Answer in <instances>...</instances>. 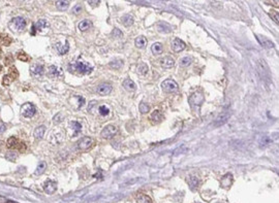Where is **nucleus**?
Returning a JSON list of instances; mask_svg holds the SVG:
<instances>
[{
    "label": "nucleus",
    "instance_id": "f257e3e1",
    "mask_svg": "<svg viewBox=\"0 0 279 203\" xmlns=\"http://www.w3.org/2000/svg\"><path fill=\"white\" fill-rule=\"evenodd\" d=\"M75 69V71H77L78 73L80 74H88L92 71V67L89 65L88 63L86 62H82V61H79V62L75 63L73 65H71Z\"/></svg>",
    "mask_w": 279,
    "mask_h": 203
},
{
    "label": "nucleus",
    "instance_id": "f03ea898",
    "mask_svg": "<svg viewBox=\"0 0 279 203\" xmlns=\"http://www.w3.org/2000/svg\"><path fill=\"white\" fill-rule=\"evenodd\" d=\"M161 87H162L163 91L166 92V93H174V92H177L179 89L178 84L173 79H165L161 84Z\"/></svg>",
    "mask_w": 279,
    "mask_h": 203
},
{
    "label": "nucleus",
    "instance_id": "7ed1b4c3",
    "mask_svg": "<svg viewBox=\"0 0 279 203\" xmlns=\"http://www.w3.org/2000/svg\"><path fill=\"white\" fill-rule=\"evenodd\" d=\"M117 133V129L116 127L113 125H107L106 127L102 129L101 131V136L104 138H106V139H111V138H113L115 135H116Z\"/></svg>",
    "mask_w": 279,
    "mask_h": 203
},
{
    "label": "nucleus",
    "instance_id": "20e7f679",
    "mask_svg": "<svg viewBox=\"0 0 279 203\" xmlns=\"http://www.w3.org/2000/svg\"><path fill=\"white\" fill-rule=\"evenodd\" d=\"M204 94L202 92H196L189 97V103L191 105H202V103L204 102Z\"/></svg>",
    "mask_w": 279,
    "mask_h": 203
},
{
    "label": "nucleus",
    "instance_id": "39448f33",
    "mask_svg": "<svg viewBox=\"0 0 279 203\" xmlns=\"http://www.w3.org/2000/svg\"><path fill=\"white\" fill-rule=\"evenodd\" d=\"M92 143H93V139H92L91 137H88V136H86V137H83V138H81V139L79 140L78 148H80L81 151H88L89 148H91Z\"/></svg>",
    "mask_w": 279,
    "mask_h": 203
},
{
    "label": "nucleus",
    "instance_id": "423d86ee",
    "mask_svg": "<svg viewBox=\"0 0 279 203\" xmlns=\"http://www.w3.org/2000/svg\"><path fill=\"white\" fill-rule=\"evenodd\" d=\"M35 111V106L32 103H25L22 106V114L25 118H31L34 115Z\"/></svg>",
    "mask_w": 279,
    "mask_h": 203
},
{
    "label": "nucleus",
    "instance_id": "0eeeda50",
    "mask_svg": "<svg viewBox=\"0 0 279 203\" xmlns=\"http://www.w3.org/2000/svg\"><path fill=\"white\" fill-rule=\"evenodd\" d=\"M112 90H113V87H112L111 84L102 83L97 87L96 91H97V93H98L99 95H101V96H106V95H109L110 93H111Z\"/></svg>",
    "mask_w": 279,
    "mask_h": 203
},
{
    "label": "nucleus",
    "instance_id": "6e6552de",
    "mask_svg": "<svg viewBox=\"0 0 279 203\" xmlns=\"http://www.w3.org/2000/svg\"><path fill=\"white\" fill-rule=\"evenodd\" d=\"M186 48L185 42H182L180 38H175L172 42V50L175 53H179V52H182L184 48Z\"/></svg>",
    "mask_w": 279,
    "mask_h": 203
},
{
    "label": "nucleus",
    "instance_id": "1a4fd4ad",
    "mask_svg": "<svg viewBox=\"0 0 279 203\" xmlns=\"http://www.w3.org/2000/svg\"><path fill=\"white\" fill-rule=\"evenodd\" d=\"M12 24L14 25V28L17 30H23L26 27V21H25V19H23L21 17L15 18L12 21Z\"/></svg>",
    "mask_w": 279,
    "mask_h": 203
},
{
    "label": "nucleus",
    "instance_id": "9d476101",
    "mask_svg": "<svg viewBox=\"0 0 279 203\" xmlns=\"http://www.w3.org/2000/svg\"><path fill=\"white\" fill-rule=\"evenodd\" d=\"M57 189V184L53 181H47L43 184V190L47 194H53Z\"/></svg>",
    "mask_w": 279,
    "mask_h": 203
},
{
    "label": "nucleus",
    "instance_id": "9b49d317",
    "mask_svg": "<svg viewBox=\"0 0 279 203\" xmlns=\"http://www.w3.org/2000/svg\"><path fill=\"white\" fill-rule=\"evenodd\" d=\"M159 64L165 68H172L173 66L175 65V61H174V59L172 57L166 56V57H163V58L160 59Z\"/></svg>",
    "mask_w": 279,
    "mask_h": 203
},
{
    "label": "nucleus",
    "instance_id": "f8f14e48",
    "mask_svg": "<svg viewBox=\"0 0 279 203\" xmlns=\"http://www.w3.org/2000/svg\"><path fill=\"white\" fill-rule=\"evenodd\" d=\"M233 181H234V178H233L232 173H226V175L221 178V187L227 189V188H230L232 186Z\"/></svg>",
    "mask_w": 279,
    "mask_h": 203
},
{
    "label": "nucleus",
    "instance_id": "ddd939ff",
    "mask_svg": "<svg viewBox=\"0 0 279 203\" xmlns=\"http://www.w3.org/2000/svg\"><path fill=\"white\" fill-rule=\"evenodd\" d=\"M229 118H230V114H229V112H224V114L219 115L218 117H217V119L215 120L214 125L217 126V127H218V126L223 125L224 123H226V121L229 120Z\"/></svg>",
    "mask_w": 279,
    "mask_h": 203
},
{
    "label": "nucleus",
    "instance_id": "4468645a",
    "mask_svg": "<svg viewBox=\"0 0 279 203\" xmlns=\"http://www.w3.org/2000/svg\"><path fill=\"white\" fill-rule=\"evenodd\" d=\"M186 181H187L189 187H190L192 190H196V187L199 186V178H198L196 176H194V175H189V176H187Z\"/></svg>",
    "mask_w": 279,
    "mask_h": 203
},
{
    "label": "nucleus",
    "instance_id": "2eb2a0df",
    "mask_svg": "<svg viewBox=\"0 0 279 203\" xmlns=\"http://www.w3.org/2000/svg\"><path fill=\"white\" fill-rule=\"evenodd\" d=\"M56 48H57L58 54H60V55H64V54L67 53L68 50H70V43H68V42L66 40L63 47L60 45V43H57V45H56Z\"/></svg>",
    "mask_w": 279,
    "mask_h": 203
},
{
    "label": "nucleus",
    "instance_id": "dca6fc26",
    "mask_svg": "<svg viewBox=\"0 0 279 203\" xmlns=\"http://www.w3.org/2000/svg\"><path fill=\"white\" fill-rule=\"evenodd\" d=\"M151 51H152V53L154 54L155 56L160 55V54H162V52H163V47H162L161 43L156 42L152 45V47H151Z\"/></svg>",
    "mask_w": 279,
    "mask_h": 203
},
{
    "label": "nucleus",
    "instance_id": "f3484780",
    "mask_svg": "<svg viewBox=\"0 0 279 203\" xmlns=\"http://www.w3.org/2000/svg\"><path fill=\"white\" fill-rule=\"evenodd\" d=\"M19 143H20V141L18 140L16 137L12 136V137H9V139H7L6 145L9 148H17L18 145H19Z\"/></svg>",
    "mask_w": 279,
    "mask_h": 203
},
{
    "label": "nucleus",
    "instance_id": "a211bd4d",
    "mask_svg": "<svg viewBox=\"0 0 279 203\" xmlns=\"http://www.w3.org/2000/svg\"><path fill=\"white\" fill-rule=\"evenodd\" d=\"M147 45V38L145 36H139L135 38V47L139 48H143Z\"/></svg>",
    "mask_w": 279,
    "mask_h": 203
},
{
    "label": "nucleus",
    "instance_id": "6ab92c4d",
    "mask_svg": "<svg viewBox=\"0 0 279 203\" xmlns=\"http://www.w3.org/2000/svg\"><path fill=\"white\" fill-rule=\"evenodd\" d=\"M123 87L127 90V91H134V90L137 89V86H135V84L131 81V79H125L123 82Z\"/></svg>",
    "mask_w": 279,
    "mask_h": 203
},
{
    "label": "nucleus",
    "instance_id": "aec40b11",
    "mask_svg": "<svg viewBox=\"0 0 279 203\" xmlns=\"http://www.w3.org/2000/svg\"><path fill=\"white\" fill-rule=\"evenodd\" d=\"M138 203H153L152 199L146 194H140L137 198Z\"/></svg>",
    "mask_w": 279,
    "mask_h": 203
},
{
    "label": "nucleus",
    "instance_id": "412c9836",
    "mask_svg": "<svg viewBox=\"0 0 279 203\" xmlns=\"http://www.w3.org/2000/svg\"><path fill=\"white\" fill-rule=\"evenodd\" d=\"M45 132H46V128L43 126H39V127H37L34 130V137L37 138V139H40V138L43 137Z\"/></svg>",
    "mask_w": 279,
    "mask_h": 203
},
{
    "label": "nucleus",
    "instance_id": "4be33fe9",
    "mask_svg": "<svg viewBox=\"0 0 279 203\" xmlns=\"http://www.w3.org/2000/svg\"><path fill=\"white\" fill-rule=\"evenodd\" d=\"M70 6V1H65V0H60V1L56 2V7L59 11H65L67 7Z\"/></svg>",
    "mask_w": 279,
    "mask_h": 203
},
{
    "label": "nucleus",
    "instance_id": "5701e85b",
    "mask_svg": "<svg viewBox=\"0 0 279 203\" xmlns=\"http://www.w3.org/2000/svg\"><path fill=\"white\" fill-rule=\"evenodd\" d=\"M46 169H47V163H46V162H40V163L38 164L34 174L35 175H40V174H43V172H45Z\"/></svg>",
    "mask_w": 279,
    "mask_h": 203
},
{
    "label": "nucleus",
    "instance_id": "b1692460",
    "mask_svg": "<svg viewBox=\"0 0 279 203\" xmlns=\"http://www.w3.org/2000/svg\"><path fill=\"white\" fill-rule=\"evenodd\" d=\"M151 119L152 121H154V122H160L161 120L163 119V115L162 112L160 111V110H155L154 112H153L152 115H151Z\"/></svg>",
    "mask_w": 279,
    "mask_h": 203
},
{
    "label": "nucleus",
    "instance_id": "393cba45",
    "mask_svg": "<svg viewBox=\"0 0 279 203\" xmlns=\"http://www.w3.org/2000/svg\"><path fill=\"white\" fill-rule=\"evenodd\" d=\"M91 22L89 21V20H83L80 24H79V28H80L81 31H87V30L90 28L91 26Z\"/></svg>",
    "mask_w": 279,
    "mask_h": 203
},
{
    "label": "nucleus",
    "instance_id": "a878e982",
    "mask_svg": "<svg viewBox=\"0 0 279 203\" xmlns=\"http://www.w3.org/2000/svg\"><path fill=\"white\" fill-rule=\"evenodd\" d=\"M122 23L125 25V26H131L132 24H134V19H132V17L130 16V15H125V16L122 17L121 19Z\"/></svg>",
    "mask_w": 279,
    "mask_h": 203
},
{
    "label": "nucleus",
    "instance_id": "bb28decb",
    "mask_svg": "<svg viewBox=\"0 0 279 203\" xmlns=\"http://www.w3.org/2000/svg\"><path fill=\"white\" fill-rule=\"evenodd\" d=\"M35 26V29L36 30H39V31H42V30H43L45 28H47L49 25H48V23H47V21H45V20H39L36 24L34 25Z\"/></svg>",
    "mask_w": 279,
    "mask_h": 203
},
{
    "label": "nucleus",
    "instance_id": "cd10ccee",
    "mask_svg": "<svg viewBox=\"0 0 279 203\" xmlns=\"http://www.w3.org/2000/svg\"><path fill=\"white\" fill-rule=\"evenodd\" d=\"M61 74V70L59 68H57L56 66H51L49 68V75L51 76H58Z\"/></svg>",
    "mask_w": 279,
    "mask_h": 203
},
{
    "label": "nucleus",
    "instance_id": "c85d7f7f",
    "mask_svg": "<svg viewBox=\"0 0 279 203\" xmlns=\"http://www.w3.org/2000/svg\"><path fill=\"white\" fill-rule=\"evenodd\" d=\"M257 38L260 40V42L262 43L264 47H266V48H274V45L270 42V40H268L267 38H264L262 36H260V35H257Z\"/></svg>",
    "mask_w": 279,
    "mask_h": 203
},
{
    "label": "nucleus",
    "instance_id": "c756f323",
    "mask_svg": "<svg viewBox=\"0 0 279 203\" xmlns=\"http://www.w3.org/2000/svg\"><path fill=\"white\" fill-rule=\"evenodd\" d=\"M148 70H149V68H148L147 64H145V63L140 64L139 67H138V72L140 74H142V75H146V74L148 73Z\"/></svg>",
    "mask_w": 279,
    "mask_h": 203
},
{
    "label": "nucleus",
    "instance_id": "7c9ffc66",
    "mask_svg": "<svg viewBox=\"0 0 279 203\" xmlns=\"http://www.w3.org/2000/svg\"><path fill=\"white\" fill-rule=\"evenodd\" d=\"M9 75L11 76L12 79H16L18 78V75H19V72H18L17 68L15 67V66H11V67H9Z\"/></svg>",
    "mask_w": 279,
    "mask_h": 203
},
{
    "label": "nucleus",
    "instance_id": "2f4dec72",
    "mask_svg": "<svg viewBox=\"0 0 279 203\" xmlns=\"http://www.w3.org/2000/svg\"><path fill=\"white\" fill-rule=\"evenodd\" d=\"M17 58L19 59V60L21 61H24V62H29L30 61V57L27 55V54H25L24 52H20L17 54Z\"/></svg>",
    "mask_w": 279,
    "mask_h": 203
},
{
    "label": "nucleus",
    "instance_id": "473e14b6",
    "mask_svg": "<svg viewBox=\"0 0 279 203\" xmlns=\"http://www.w3.org/2000/svg\"><path fill=\"white\" fill-rule=\"evenodd\" d=\"M31 71L36 75H40L43 73V65H35L34 67L31 68Z\"/></svg>",
    "mask_w": 279,
    "mask_h": 203
},
{
    "label": "nucleus",
    "instance_id": "72a5a7b5",
    "mask_svg": "<svg viewBox=\"0 0 279 203\" xmlns=\"http://www.w3.org/2000/svg\"><path fill=\"white\" fill-rule=\"evenodd\" d=\"M122 64H123V61L122 60H116L110 63V67L113 69H119L122 66Z\"/></svg>",
    "mask_w": 279,
    "mask_h": 203
},
{
    "label": "nucleus",
    "instance_id": "f704fd0d",
    "mask_svg": "<svg viewBox=\"0 0 279 203\" xmlns=\"http://www.w3.org/2000/svg\"><path fill=\"white\" fill-rule=\"evenodd\" d=\"M149 109H150V106L147 103H145V102H142V103L140 104V111L142 112V114H147V112L149 111Z\"/></svg>",
    "mask_w": 279,
    "mask_h": 203
},
{
    "label": "nucleus",
    "instance_id": "c9c22d12",
    "mask_svg": "<svg viewBox=\"0 0 279 203\" xmlns=\"http://www.w3.org/2000/svg\"><path fill=\"white\" fill-rule=\"evenodd\" d=\"M191 58H189V57H184V58H182L180 60V65L181 66H184V67H186V66H188V65H190V63H191Z\"/></svg>",
    "mask_w": 279,
    "mask_h": 203
},
{
    "label": "nucleus",
    "instance_id": "e433bc0d",
    "mask_svg": "<svg viewBox=\"0 0 279 203\" xmlns=\"http://www.w3.org/2000/svg\"><path fill=\"white\" fill-rule=\"evenodd\" d=\"M70 124H71V126H73V129H75V136L78 135V133L80 132V130H81V128H82V125L80 124V123H78V122H71Z\"/></svg>",
    "mask_w": 279,
    "mask_h": 203
},
{
    "label": "nucleus",
    "instance_id": "4c0bfd02",
    "mask_svg": "<svg viewBox=\"0 0 279 203\" xmlns=\"http://www.w3.org/2000/svg\"><path fill=\"white\" fill-rule=\"evenodd\" d=\"M110 110L107 108V106L106 105H102V106H99V114H100L102 117H106V115H109Z\"/></svg>",
    "mask_w": 279,
    "mask_h": 203
},
{
    "label": "nucleus",
    "instance_id": "58836bf2",
    "mask_svg": "<svg viewBox=\"0 0 279 203\" xmlns=\"http://www.w3.org/2000/svg\"><path fill=\"white\" fill-rule=\"evenodd\" d=\"M12 81V79L11 76H9V74H6V75L3 76V79H2V85H3V86H5V87H7V86H9V85H11Z\"/></svg>",
    "mask_w": 279,
    "mask_h": 203
},
{
    "label": "nucleus",
    "instance_id": "ea45409f",
    "mask_svg": "<svg viewBox=\"0 0 279 203\" xmlns=\"http://www.w3.org/2000/svg\"><path fill=\"white\" fill-rule=\"evenodd\" d=\"M270 16L274 20V21H275L276 24H278V23H279V15H278V12H275V11H271L270 12Z\"/></svg>",
    "mask_w": 279,
    "mask_h": 203
},
{
    "label": "nucleus",
    "instance_id": "a19ab883",
    "mask_svg": "<svg viewBox=\"0 0 279 203\" xmlns=\"http://www.w3.org/2000/svg\"><path fill=\"white\" fill-rule=\"evenodd\" d=\"M12 63H14V58H12V55H9L5 59H4V64H5L6 66H11Z\"/></svg>",
    "mask_w": 279,
    "mask_h": 203
},
{
    "label": "nucleus",
    "instance_id": "79ce46f5",
    "mask_svg": "<svg viewBox=\"0 0 279 203\" xmlns=\"http://www.w3.org/2000/svg\"><path fill=\"white\" fill-rule=\"evenodd\" d=\"M1 43H3L4 45H9L12 43V38L11 37H9V36H4L3 38H2V40H1Z\"/></svg>",
    "mask_w": 279,
    "mask_h": 203
},
{
    "label": "nucleus",
    "instance_id": "37998d69",
    "mask_svg": "<svg viewBox=\"0 0 279 203\" xmlns=\"http://www.w3.org/2000/svg\"><path fill=\"white\" fill-rule=\"evenodd\" d=\"M17 148H18V151H21V153H24V151H26V145H25L24 142H20Z\"/></svg>",
    "mask_w": 279,
    "mask_h": 203
},
{
    "label": "nucleus",
    "instance_id": "c03bdc74",
    "mask_svg": "<svg viewBox=\"0 0 279 203\" xmlns=\"http://www.w3.org/2000/svg\"><path fill=\"white\" fill-rule=\"evenodd\" d=\"M82 12V6L80 4H78V5H76L73 7V12H75V14H79V12Z\"/></svg>",
    "mask_w": 279,
    "mask_h": 203
},
{
    "label": "nucleus",
    "instance_id": "a18cd8bd",
    "mask_svg": "<svg viewBox=\"0 0 279 203\" xmlns=\"http://www.w3.org/2000/svg\"><path fill=\"white\" fill-rule=\"evenodd\" d=\"M113 35H114V36H116V37H120V36H122V32L120 31L119 29H115L114 31H113Z\"/></svg>",
    "mask_w": 279,
    "mask_h": 203
},
{
    "label": "nucleus",
    "instance_id": "49530a36",
    "mask_svg": "<svg viewBox=\"0 0 279 203\" xmlns=\"http://www.w3.org/2000/svg\"><path fill=\"white\" fill-rule=\"evenodd\" d=\"M78 101H79V107H82L85 104V99L83 97H78Z\"/></svg>",
    "mask_w": 279,
    "mask_h": 203
},
{
    "label": "nucleus",
    "instance_id": "de8ad7c7",
    "mask_svg": "<svg viewBox=\"0 0 279 203\" xmlns=\"http://www.w3.org/2000/svg\"><path fill=\"white\" fill-rule=\"evenodd\" d=\"M5 130H6L5 125H4L3 123H1V122H0V133H3Z\"/></svg>",
    "mask_w": 279,
    "mask_h": 203
},
{
    "label": "nucleus",
    "instance_id": "09e8293b",
    "mask_svg": "<svg viewBox=\"0 0 279 203\" xmlns=\"http://www.w3.org/2000/svg\"><path fill=\"white\" fill-rule=\"evenodd\" d=\"M88 3L90 4L91 6H96L99 4V1H96V2H93V1H88Z\"/></svg>",
    "mask_w": 279,
    "mask_h": 203
},
{
    "label": "nucleus",
    "instance_id": "8fccbe9b",
    "mask_svg": "<svg viewBox=\"0 0 279 203\" xmlns=\"http://www.w3.org/2000/svg\"><path fill=\"white\" fill-rule=\"evenodd\" d=\"M5 203H16V202H14V201H7V202H5Z\"/></svg>",
    "mask_w": 279,
    "mask_h": 203
},
{
    "label": "nucleus",
    "instance_id": "3c124183",
    "mask_svg": "<svg viewBox=\"0 0 279 203\" xmlns=\"http://www.w3.org/2000/svg\"><path fill=\"white\" fill-rule=\"evenodd\" d=\"M1 70H2V66L0 65V72H1Z\"/></svg>",
    "mask_w": 279,
    "mask_h": 203
},
{
    "label": "nucleus",
    "instance_id": "603ef678",
    "mask_svg": "<svg viewBox=\"0 0 279 203\" xmlns=\"http://www.w3.org/2000/svg\"><path fill=\"white\" fill-rule=\"evenodd\" d=\"M1 54H2V51H1V50H0V55H1Z\"/></svg>",
    "mask_w": 279,
    "mask_h": 203
}]
</instances>
